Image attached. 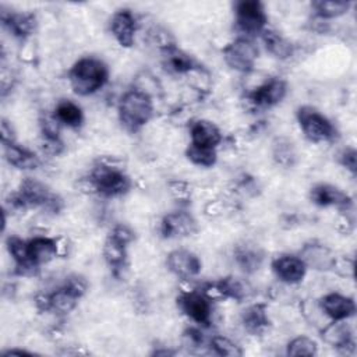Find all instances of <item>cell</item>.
I'll use <instances>...</instances> for the list:
<instances>
[{"label":"cell","mask_w":357,"mask_h":357,"mask_svg":"<svg viewBox=\"0 0 357 357\" xmlns=\"http://www.w3.org/2000/svg\"><path fill=\"white\" fill-rule=\"evenodd\" d=\"M89 192L105 198L124 195L131 188V178L119 163L100 158L98 159L84 180Z\"/></svg>","instance_id":"cell-1"},{"label":"cell","mask_w":357,"mask_h":357,"mask_svg":"<svg viewBox=\"0 0 357 357\" xmlns=\"http://www.w3.org/2000/svg\"><path fill=\"white\" fill-rule=\"evenodd\" d=\"M7 202L13 211H25L29 208H42L49 213H60L64 202L59 194H54L43 181L25 177L15 192L10 194Z\"/></svg>","instance_id":"cell-2"},{"label":"cell","mask_w":357,"mask_h":357,"mask_svg":"<svg viewBox=\"0 0 357 357\" xmlns=\"http://www.w3.org/2000/svg\"><path fill=\"white\" fill-rule=\"evenodd\" d=\"M109 79V67L95 56L78 59L68 71V82L79 96H89L102 89Z\"/></svg>","instance_id":"cell-3"},{"label":"cell","mask_w":357,"mask_h":357,"mask_svg":"<svg viewBox=\"0 0 357 357\" xmlns=\"http://www.w3.org/2000/svg\"><path fill=\"white\" fill-rule=\"evenodd\" d=\"M153 100L146 95L130 88L117 103V114L121 126L128 132H137L153 117Z\"/></svg>","instance_id":"cell-4"},{"label":"cell","mask_w":357,"mask_h":357,"mask_svg":"<svg viewBox=\"0 0 357 357\" xmlns=\"http://www.w3.org/2000/svg\"><path fill=\"white\" fill-rule=\"evenodd\" d=\"M298 126L304 137L310 142H329L336 137V127L333 123L312 106H300L296 112Z\"/></svg>","instance_id":"cell-5"},{"label":"cell","mask_w":357,"mask_h":357,"mask_svg":"<svg viewBox=\"0 0 357 357\" xmlns=\"http://www.w3.org/2000/svg\"><path fill=\"white\" fill-rule=\"evenodd\" d=\"M234 24L245 36L261 35L268 25V15L259 0H238L233 6Z\"/></svg>","instance_id":"cell-6"},{"label":"cell","mask_w":357,"mask_h":357,"mask_svg":"<svg viewBox=\"0 0 357 357\" xmlns=\"http://www.w3.org/2000/svg\"><path fill=\"white\" fill-rule=\"evenodd\" d=\"M258 53V46L248 36H238L222 49L225 63L231 70L241 74H250L254 71Z\"/></svg>","instance_id":"cell-7"},{"label":"cell","mask_w":357,"mask_h":357,"mask_svg":"<svg viewBox=\"0 0 357 357\" xmlns=\"http://www.w3.org/2000/svg\"><path fill=\"white\" fill-rule=\"evenodd\" d=\"M287 93V82L280 77H271L245 92L244 100L254 110H266L279 105Z\"/></svg>","instance_id":"cell-8"},{"label":"cell","mask_w":357,"mask_h":357,"mask_svg":"<svg viewBox=\"0 0 357 357\" xmlns=\"http://www.w3.org/2000/svg\"><path fill=\"white\" fill-rule=\"evenodd\" d=\"M211 301L212 300L201 290L181 291L176 298L177 308L181 311V314L199 326H209L212 322Z\"/></svg>","instance_id":"cell-9"},{"label":"cell","mask_w":357,"mask_h":357,"mask_svg":"<svg viewBox=\"0 0 357 357\" xmlns=\"http://www.w3.org/2000/svg\"><path fill=\"white\" fill-rule=\"evenodd\" d=\"M163 238H183L194 236L198 231V222L192 213L178 209L166 213L159 225Z\"/></svg>","instance_id":"cell-10"},{"label":"cell","mask_w":357,"mask_h":357,"mask_svg":"<svg viewBox=\"0 0 357 357\" xmlns=\"http://www.w3.org/2000/svg\"><path fill=\"white\" fill-rule=\"evenodd\" d=\"M271 268L278 280L284 284L293 286L303 282L307 273V266L297 254L283 252L271 261Z\"/></svg>","instance_id":"cell-11"},{"label":"cell","mask_w":357,"mask_h":357,"mask_svg":"<svg viewBox=\"0 0 357 357\" xmlns=\"http://www.w3.org/2000/svg\"><path fill=\"white\" fill-rule=\"evenodd\" d=\"M322 340L342 354H353L356 350L354 335L347 319L329 321L321 331Z\"/></svg>","instance_id":"cell-12"},{"label":"cell","mask_w":357,"mask_h":357,"mask_svg":"<svg viewBox=\"0 0 357 357\" xmlns=\"http://www.w3.org/2000/svg\"><path fill=\"white\" fill-rule=\"evenodd\" d=\"M202 291L211 300L218 297V298H230L237 303H241L248 298L251 289L244 279L229 275V276L220 278L213 283L206 284Z\"/></svg>","instance_id":"cell-13"},{"label":"cell","mask_w":357,"mask_h":357,"mask_svg":"<svg viewBox=\"0 0 357 357\" xmlns=\"http://www.w3.org/2000/svg\"><path fill=\"white\" fill-rule=\"evenodd\" d=\"M28 241V257L29 262L40 269L42 265L50 262L56 257L64 255L67 252V247L60 244V238L47 237V236H35Z\"/></svg>","instance_id":"cell-14"},{"label":"cell","mask_w":357,"mask_h":357,"mask_svg":"<svg viewBox=\"0 0 357 357\" xmlns=\"http://www.w3.org/2000/svg\"><path fill=\"white\" fill-rule=\"evenodd\" d=\"M310 201L321 208H337L340 212H347L353 206L351 198L342 191L339 187L328 184V183H318L310 188L308 192Z\"/></svg>","instance_id":"cell-15"},{"label":"cell","mask_w":357,"mask_h":357,"mask_svg":"<svg viewBox=\"0 0 357 357\" xmlns=\"http://www.w3.org/2000/svg\"><path fill=\"white\" fill-rule=\"evenodd\" d=\"M166 265L169 271L183 280L194 279L202 269V262L198 255L185 248H176L167 254Z\"/></svg>","instance_id":"cell-16"},{"label":"cell","mask_w":357,"mask_h":357,"mask_svg":"<svg viewBox=\"0 0 357 357\" xmlns=\"http://www.w3.org/2000/svg\"><path fill=\"white\" fill-rule=\"evenodd\" d=\"M109 29L121 47H131L135 42L138 21L130 8H120L113 13L109 21Z\"/></svg>","instance_id":"cell-17"},{"label":"cell","mask_w":357,"mask_h":357,"mask_svg":"<svg viewBox=\"0 0 357 357\" xmlns=\"http://www.w3.org/2000/svg\"><path fill=\"white\" fill-rule=\"evenodd\" d=\"M0 18L3 28L7 29L10 35H13L18 40H26L36 31L38 21L33 13L6 10L4 7H1Z\"/></svg>","instance_id":"cell-18"},{"label":"cell","mask_w":357,"mask_h":357,"mask_svg":"<svg viewBox=\"0 0 357 357\" xmlns=\"http://www.w3.org/2000/svg\"><path fill=\"white\" fill-rule=\"evenodd\" d=\"M307 269L328 272L332 269L336 254L324 243L308 241L297 252Z\"/></svg>","instance_id":"cell-19"},{"label":"cell","mask_w":357,"mask_h":357,"mask_svg":"<svg viewBox=\"0 0 357 357\" xmlns=\"http://www.w3.org/2000/svg\"><path fill=\"white\" fill-rule=\"evenodd\" d=\"M329 321L349 319L356 314V303L351 297L340 293H328L318 300Z\"/></svg>","instance_id":"cell-20"},{"label":"cell","mask_w":357,"mask_h":357,"mask_svg":"<svg viewBox=\"0 0 357 357\" xmlns=\"http://www.w3.org/2000/svg\"><path fill=\"white\" fill-rule=\"evenodd\" d=\"M220 142L222 132L211 120L197 119L190 123V144L216 149Z\"/></svg>","instance_id":"cell-21"},{"label":"cell","mask_w":357,"mask_h":357,"mask_svg":"<svg viewBox=\"0 0 357 357\" xmlns=\"http://www.w3.org/2000/svg\"><path fill=\"white\" fill-rule=\"evenodd\" d=\"M233 259L237 268L245 273H255L264 262V251L252 243H241L233 248Z\"/></svg>","instance_id":"cell-22"},{"label":"cell","mask_w":357,"mask_h":357,"mask_svg":"<svg viewBox=\"0 0 357 357\" xmlns=\"http://www.w3.org/2000/svg\"><path fill=\"white\" fill-rule=\"evenodd\" d=\"M241 325L250 335H261L271 325L268 307L264 303H252L247 305L240 315Z\"/></svg>","instance_id":"cell-23"},{"label":"cell","mask_w":357,"mask_h":357,"mask_svg":"<svg viewBox=\"0 0 357 357\" xmlns=\"http://www.w3.org/2000/svg\"><path fill=\"white\" fill-rule=\"evenodd\" d=\"M3 145V155L7 163L20 170H33L39 166V158L31 149L20 145L17 141Z\"/></svg>","instance_id":"cell-24"},{"label":"cell","mask_w":357,"mask_h":357,"mask_svg":"<svg viewBox=\"0 0 357 357\" xmlns=\"http://www.w3.org/2000/svg\"><path fill=\"white\" fill-rule=\"evenodd\" d=\"M127 248L128 245L117 241L112 236H107L103 243V250H102L103 258L116 278H120L123 271L127 269V265H128Z\"/></svg>","instance_id":"cell-25"},{"label":"cell","mask_w":357,"mask_h":357,"mask_svg":"<svg viewBox=\"0 0 357 357\" xmlns=\"http://www.w3.org/2000/svg\"><path fill=\"white\" fill-rule=\"evenodd\" d=\"M160 57L163 68L174 75H185L195 66L191 56L185 53L183 49H180L177 45L162 50Z\"/></svg>","instance_id":"cell-26"},{"label":"cell","mask_w":357,"mask_h":357,"mask_svg":"<svg viewBox=\"0 0 357 357\" xmlns=\"http://www.w3.org/2000/svg\"><path fill=\"white\" fill-rule=\"evenodd\" d=\"M261 40L269 54L278 60H287L294 53V45L280 32L266 28L261 33Z\"/></svg>","instance_id":"cell-27"},{"label":"cell","mask_w":357,"mask_h":357,"mask_svg":"<svg viewBox=\"0 0 357 357\" xmlns=\"http://www.w3.org/2000/svg\"><path fill=\"white\" fill-rule=\"evenodd\" d=\"M53 113L63 127L77 130L84 124V112L81 106L71 99H60L56 103Z\"/></svg>","instance_id":"cell-28"},{"label":"cell","mask_w":357,"mask_h":357,"mask_svg":"<svg viewBox=\"0 0 357 357\" xmlns=\"http://www.w3.org/2000/svg\"><path fill=\"white\" fill-rule=\"evenodd\" d=\"M311 7L315 18L329 21L344 15L350 10L351 3L344 0H317L311 4Z\"/></svg>","instance_id":"cell-29"},{"label":"cell","mask_w":357,"mask_h":357,"mask_svg":"<svg viewBox=\"0 0 357 357\" xmlns=\"http://www.w3.org/2000/svg\"><path fill=\"white\" fill-rule=\"evenodd\" d=\"M131 88L146 95L152 100L163 96V86H162L159 78L155 74H152L149 70L139 71L134 77Z\"/></svg>","instance_id":"cell-30"},{"label":"cell","mask_w":357,"mask_h":357,"mask_svg":"<svg viewBox=\"0 0 357 357\" xmlns=\"http://www.w3.org/2000/svg\"><path fill=\"white\" fill-rule=\"evenodd\" d=\"M272 158L282 167H293L297 162V151L294 144L284 137L276 138L272 142Z\"/></svg>","instance_id":"cell-31"},{"label":"cell","mask_w":357,"mask_h":357,"mask_svg":"<svg viewBox=\"0 0 357 357\" xmlns=\"http://www.w3.org/2000/svg\"><path fill=\"white\" fill-rule=\"evenodd\" d=\"M187 159L199 167H212L218 160V152L215 148L199 146L194 144H188L185 148Z\"/></svg>","instance_id":"cell-32"},{"label":"cell","mask_w":357,"mask_h":357,"mask_svg":"<svg viewBox=\"0 0 357 357\" xmlns=\"http://www.w3.org/2000/svg\"><path fill=\"white\" fill-rule=\"evenodd\" d=\"M300 308H301V314H303V317L305 318V321H307L310 325H312V326H315L317 329H319V331L329 322V318L324 314V311H322V308H321L318 300L307 298V300H304V301L301 303Z\"/></svg>","instance_id":"cell-33"},{"label":"cell","mask_w":357,"mask_h":357,"mask_svg":"<svg viewBox=\"0 0 357 357\" xmlns=\"http://www.w3.org/2000/svg\"><path fill=\"white\" fill-rule=\"evenodd\" d=\"M208 347L216 356H226V357H241L243 356L241 347L230 337L222 336V335L212 336L209 339Z\"/></svg>","instance_id":"cell-34"},{"label":"cell","mask_w":357,"mask_h":357,"mask_svg":"<svg viewBox=\"0 0 357 357\" xmlns=\"http://www.w3.org/2000/svg\"><path fill=\"white\" fill-rule=\"evenodd\" d=\"M318 353L317 342L308 336H297L291 339L286 346V354L291 357H311Z\"/></svg>","instance_id":"cell-35"},{"label":"cell","mask_w":357,"mask_h":357,"mask_svg":"<svg viewBox=\"0 0 357 357\" xmlns=\"http://www.w3.org/2000/svg\"><path fill=\"white\" fill-rule=\"evenodd\" d=\"M61 124L56 119L53 110L52 112H42L39 116V128H40V137L45 138H60L61 132Z\"/></svg>","instance_id":"cell-36"},{"label":"cell","mask_w":357,"mask_h":357,"mask_svg":"<svg viewBox=\"0 0 357 357\" xmlns=\"http://www.w3.org/2000/svg\"><path fill=\"white\" fill-rule=\"evenodd\" d=\"M183 346L187 347L188 350H199L205 346H208L209 340L205 339L204 332L198 326H188L184 329L181 335Z\"/></svg>","instance_id":"cell-37"},{"label":"cell","mask_w":357,"mask_h":357,"mask_svg":"<svg viewBox=\"0 0 357 357\" xmlns=\"http://www.w3.org/2000/svg\"><path fill=\"white\" fill-rule=\"evenodd\" d=\"M184 77L187 78L188 84L192 88H195L197 91H208L209 86H211V75H209V73L204 67H201L198 64H195L194 68L188 74H185Z\"/></svg>","instance_id":"cell-38"},{"label":"cell","mask_w":357,"mask_h":357,"mask_svg":"<svg viewBox=\"0 0 357 357\" xmlns=\"http://www.w3.org/2000/svg\"><path fill=\"white\" fill-rule=\"evenodd\" d=\"M149 39L158 47L159 52L176 45V40H174L173 35L163 26H153L149 31Z\"/></svg>","instance_id":"cell-39"},{"label":"cell","mask_w":357,"mask_h":357,"mask_svg":"<svg viewBox=\"0 0 357 357\" xmlns=\"http://www.w3.org/2000/svg\"><path fill=\"white\" fill-rule=\"evenodd\" d=\"M331 271L340 278L353 279L354 278V259L349 255H336Z\"/></svg>","instance_id":"cell-40"},{"label":"cell","mask_w":357,"mask_h":357,"mask_svg":"<svg viewBox=\"0 0 357 357\" xmlns=\"http://www.w3.org/2000/svg\"><path fill=\"white\" fill-rule=\"evenodd\" d=\"M63 284L71 293H74L78 298H82L85 296V293L88 291V287H89V283H88L86 278L82 276L81 273H71V275L66 276Z\"/></svg>","instance_id":"cell-41"},{"label":"cell","mask_w":357,"mask_h":357,"mask_svg":"<svg viewBox=\"0 0 357 357\" xmlns=\"http://www.w3.org/2000/svg\"><path fill=\"white\" fill-rule=\"evenodd\" d=\"M109 236H112L113 238H116L117 241H120V243H123V244H126V245L131 244V243L134 241V238H135L134 230H132L130 226L124 225V223L114 225V226L112 227Z\"/></svg>","instance_id":"cell-42"},{"label":"cell","mask_w":357,"mask_h":357,"mask_svg":"<svg viewBox=\"0 0 357 357\" xmlns=\"http://www.w3.org/2000/svg\"><path fill=\"white\" fill-rule=\"evenodd\" d=\"M40 149L45 155L59 156L64 151V142L60 138H45L40 137Z\"/></svg>","instance_id":"cell-43"},{"label":"cell","mask_w":357,"mask_h":357,"mask_svg":"<svg viewBox=\"0 0 357 357\" xmlns=\"http://www.w3.org/2000/svg\"><path fill=\"white\" fill-rule=\"evenodd\" d=\"M339 163L353 176L357 173V152L354 148H346L339 155Z\"/></svg>","instance_id":"cell-44"},{"label":"cell","mask_w":357,"mask_h":357,"mask_svg":"<svg viewBox=\"0 0 357 357\" xmlns=\"http://www.w3.org/2000/svg\"><path fill=\"white\" fill-rule=\"evenodd\" d=\"M0 132H1V144H10L15 142V131L13 124L7 119H1L0 123Z\"/></svg>","instance_id":"cell-45"},{"label":"cell","mask_w":357,"mask_h":357,"mask_svg":"<svg viewBox=\"0 0 357 357\" xmlns=\"http://www.w3.org/2000/svg\"><path fill=\"white\" fill-rule=\"evenodd\" d=\"M173 354H176V351L169 349H156L155 351H152V356H173Z\"/></svg>","instance_id":"cell-46"}]
</instances>
